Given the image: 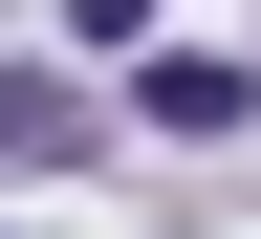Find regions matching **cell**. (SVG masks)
<instances>
[{"instance_id": "obj_1", "label": "cell", "mask_w": 261, "mask_h": 239, "mask_svg": "<svg viewBox=\"0 0 261 239\" xmlns=\"http://www.w3.org/2000/svg\"><path fill=\"white\" fill-rule=\"evenodd\" d=\"M65 152H87V87L65 65H0V174H65Z\"/></svg>"}, {"instance_id": "obj_2", "label": "cell", "mask_w": 261, "mask_h": 239, "mask_svg": "<svg viewBox=\"0 0 261 239\" xmlns=\"http://www.w3.org/2000/svg\"><path fill=\"white\" fill-rule=\"evenodd\" d=\"M130 109H152V130H240V65H218V44H152V87H130Z\"/></svg>"}, {"instance_id": "obj_3", "label": "cell", "mask_w": 261, "mask_h": 239, "mask_svg": "<svg viewBox=\"0 0 261 239\" xmlns=\"http://www.w3.org/2000/svg\"><path fill=\"white\" fill-rule=\"evenodd\" d=\"M65 22H87V44H130V22H152V0H65Z\"/></svg>"}]
</instances>
